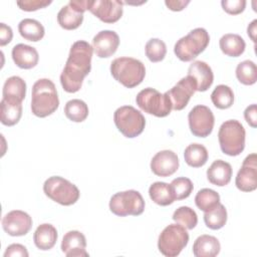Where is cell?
Segmentation results:
<instances>
[{"label": "cell", "mask_w": 257, "mask_h": 257, "mask_svg": "<svg viewBox=\"0 0 257 257\" xmlns=\"http://www.w3.org/2000/svg\"><path fill=\"white\" fill-rule=\"evenodd\" d=\"M170 185L172 187L176 200L187 199L194 189L192 181L189 178L185 177H179L174 179Z\"/></svg>", "instance_id": "obj_38"}, {"label": "cell", "mask_w": 257, "mask_h": 257, "mask_svg": "<svg viewBox=\"0 0 257 257\" xmlns=\"http://www.w3.org/2000/svg\"><path fill=\"white\" fill-rule=\"evenodd\" d=\"M195 91L196 87L189 76L180 79L170 90L166 91L171 101L172 109L182 110L185 108Z\"/></svg>", "instance_id": "obj_16"}, {"label": "cell", "mask_w": 257, "mask_h": 257, "mask_svg": "<svg viewBox=\"0 0 257 257\" xmlns=\"http://www.w3.org/2000/svg\"><path fill=\"white\" fill-rule=\"evenodd\" d=\"M244 117L250 126H257V105L255 103L246 107L244 110Z\"/></svg>", "instance_id": "obj_42"}, {"label": "cell", "mask_w": 257, "mask_h": 257, "mask_svg": "<svg viewBox=\"0 0 257 257\" xmlns=\"http://www.w3.org/2000/svg\"><path fill=\"white\" fill-rule=\"evenodd\" d=\"M87 0H70L57 13V22L63 29L74 30L83 21V13L87 10Z\"/></svg>", "instance_id": "obj_12"}, {"label": "cell", "mask_w": 257, "mask_h": 257, "mask_svg": "<svg viewBox=\"0 0 257 257\" xmlns=\"http://www.w3.org/2000/svg\"><path fill=\"white\" fill-rule=\"evenodd\" d=\"M22 116V103H12L5 99L0 102V119L2 124L12 126L16 124Z\"/></svg>", "instance_id": "obj_30"}, {"label": "cell", "mask_w": 257, "mask_h": 257, "mask_svg": "<svg viewBox=\"0 0 257 257\" xmlns=\"http://www.w3.org/2000/svg\"><path fill=\"white\" fill-rule=\"evenodd\" d=\"M232 177V167L223 160L214 161L207 170L208 181L218 187L228 185Z\"/></svg>", "instance_id": "obj_23"}, {"label": "cell", "mask_w": 257, "mask_h": 257, "mask_svg": "<svg viewBox=\"0 0 257 257\" xmlns=\"http://www.w3.org/2000/svg\"><path fill=\"white\" fill-rule=\"evenodd\" d=\"M172 218L176 223L182 225L187 230L194 229L198 224V216L196 212L188 206L179 207L174 212Z\"/></svg>", "instance_id": "obj_36"}, {"label": "cell", "mask_w": 257, "mask_h": 257, "mask_svg": "<svg viewBox=\"0 0 257 257\" xmlns=\"http://www.w3.org/2000/svg\"><path fill=\"white\" fill-rule=\"evenodd\" d=\"M256 24H257V20L254 19L247 27V33L248 36L251 38V40L253 42L256 41Z\"/></svg>", "instance_id": "obj_45"}, {"label": "cell", "mask_w": 257, "mask_h": 257, "mask_svg": "<svg viewBox=\"0 0 257 257\" xmlns=\"http://www.w3.org/2000/svg\"><path fill=\"white\" fill-rule=\"evenodd\" d=\"M43 192L49 199L62 206L75 204L80 196L74 184L59 176L49 177L43 184Z\"/></svg>", "instance_id": "obj_6"}, {"label": "cell", "mask_w": 257, "mask_h": 257, "mask_svg": "<svg viewBox=\"0 0 257 257\" xmlns=\"http://www.w3.org/2000/svg\"><path fill=\"white\" fill-rule=\"evenodd\" d=\"M220 203V195L208 188L200 190L195 197L196 206L203 212H208L215 208Z\"/></svg>", "instance_id": "obj_34"}, {"label": "cell", "mask_w": 257, "mask_h": 257, "mask_svg": "<svg viewBox=\"0 0 257 257\" xmlns=\"http://www.w3.org/2000/svg\"><path fill=\"white\" fill-rule=\"evenodd\" d=\"M208 151L201 144H191L184 152V159L188 166L192 168L203 167L208 161Z\"/></svg>", "instance_id": "obj_29"}, {"label": "cell", "mask_w": 257, "mask_h": 257, "mask_svg": "<svg viewBox=\"0 0 257 257\" xmlns=\"http://www.w3.org/2000/svg\"><path fill=\"white\" fill-rule=\"evenodd\" d=\"M180 163L176 153L171 150L158 152L151 161L152 172L159 177H170L177 172Z\"/></svg>", "instance_id": "obj_17"}, {"label": "cell", "mask_w": 257, "mask_h": 257, "mask_svg": "<svg viewBox=\"0 0 257 257\" xmlns=\"http://www.w3.org/2000/svg\"><path fill=\"white\" fill-rule=\"evenodd\" d=\"M113 121L116 128L125 138H136L140 136L146 125L143 113L132 105L118 107L113 113Z\"/></svg>", "instance_id": "obj_8"}, {"label": "cell", "mask_w": 257, "mask_h": 257, "mask_svg": "<svg viewBox=\"0 0 257 257\" xmlns=\"http://www.w3.org/2000/svg\"><path fill=\"white\" fill-rule=\"evenodd\" d=\"M146 55L152 62L162 61L167 54L166 43L159 38H152L146 43Z\"/></svg>", "instance_id": "obj_37"}, {"label": "cell", "mask_w": 257, "mask_h": 257, "mask_svg": "<svg viewBox=\"0 0 257 257\" xmlns=\"http://www.w3.org/2000/svg\"><path fill=\"white\" fill-rule=\"evenodd\" d=\"M190 3L189 0H166V6L172 11H182Z\"/></svg>", "instance_id": "obj_44"}, {"label": "cell", "mask_w": 257, "mask_h": 257, "mask_svg": "<svg viewBox=\"0 0 257 257\" xmlns=\"http://www.w3.org/2000/svg\"><path fill=\"white\" fill-rule=\"evenodd\" d=\"M136 102L142 110L157 117H165L172 110V104L168 94L166 92L161 93L152 87L142 89L137 94Z\"/></svg>", "instance_id": "obj_9"}, {"label": "cell", "mask_w": 257, "mask_h": 257, "mask_svg": "<svg viewBox=\"0 0 257 257\" xmlns=\"http://www.w3.org/2000/svg\"><path fill=\"white\" fill-rule=\"evenodd\" d=\"M236 187L242 192H252L257 188V156L248 155L242 163L235 179Z\"/></svg>", "instance_id": "obj_14"}, {"label": "cell", "mask_w": 257, "mask_h": 257, "mask_svg": "<svg viewBox=\"0 0 257 257\" xmlns=\"http://www.w3.org/2000/svg\"><path fill=\"white\" fill-rule=\"evenodd\" d=\"M236 77L242 84L252 85L257 81V67L252 60H244L236 67Z\"/></svg>", "instance_id": "obj_35"}, {"label": "cell", "mask_w": 257, "mask_h": 257, "mask_svg": "<svg viewBox=\"0 0 257 257\" xmlns=\"http://www.w3.org/2000/svg\"><path fill=\"white\" fill-rule=\"evenodd\" d=\"M245 137V128L237 119L224 121L218 132V141L222 152L231 157H236L244 151Z\"/></svg>", "instance_id": "obj_5"}, {"label": "cell", "mask_w": 257, "mask_h": 257, "mask_svg": "<svg viewBox=\"0 0 257 257\" xmlns=\"http://www.w3.org/2000/svg\"><path fill=\"white\" fill-rule=\"evenodd\" d=\"M210 42L209 33L205 28L198 27L181 37L174 46L176 56L185 62L192 61L202 53Z\"/></svg>", "instance_id": "obj_4"}, {"label": "cell", "mask_w": 257, "mask_h": 257, "mask_svg": "<svg viewBox=\"0 0 257 257\" xmlns=\"http://www.w3.org/2000/svg\"><path fill=\"white\" fill-rule=\"evenodd\" d=\"M204 222L206 226L212 230L223 228L227 222V210L225 206L219 203L212 210L204 212Z\"/></svg>", "instance_id": "obj_33"}, {"label": "cell", "mask_w": 257, "mask_h": 257, "mask_svg": "<svg viewBox=\"0 0 257 257\" xmlns=\"http://www.w3.org/2000/svg\"><path fill=\"white\" fill-rule=\"evenodd\" d=\"M57 237L56 228L51 224L44 223L36 228L33 234V241L38 249L46 251L55 245Z\"/></svg>", "instance_id": "obj_25"}, {"label": "cell", "mask_w": 257, "mask_h": 257, "mask_svg": "<svg viewBox=\"0 0 257 257\" xmlns=\"http://www.w3.org/2000/svg\"><path fill=\"white\" fill-rule=\"evenodd\" d=\"M92 53V46L84 40H77L71 45L65 66L60 74V83L66 92L74 93L81 88L84 77L91 69Z\"/></svg>", "instance_id": "obj_1"}, {"label": "cell", "mask_w": 257, "mask_h": 257, "mask_svg": "<svg viewBox=\"0 0 257 257\" xmlns=\"http://www.w3.org/2000/svg\"><path fill=\"white\" fill-rule=\"evenodd\" d=\"M219 46L225 55L230 57H238L245 51L246 43L239 34L227 33L220 38Z\"/></svg>", "instance_id": "obj_26"}, {"label": "cell", "mask_w": 257, "mask_h": 257, "mask_svg": "<svg viewBox=\"0 0 257 257\" xmlns=\"http://www.w3.org/2000/svg\"><path fill=\"white\" fill-rule=\"evenodd\" d=\"M222 8L225 12L231 15H237L242 13L246 7L245 0H222Z\"/></svg>", "instance_id": "obj_40"}, {"label": "cell", "mask_w": 257, "mask_h": 257, "mask_svg": "<svg viewBox=\"0 0 257 257\" xmlns=\"http://www.w3.org/2000/svg\"><path fill=\"white\" fill-rule=\"evenodd\" d=\"M123 2L117 0L87 1V10L104 23H114L122 16Z\"/></svg>", "instance_id": "obj_13"}, {"label": "cell", "mask_w": 257, "mask_h": 257, "mask_svg": "<svg viewBox=\"0 0 257 257\" xmlns=\"http://www.w3.org/2000/svg\"><path fill=\"white\" fill-rule=\"evenodd\" d=\"M59 106V98L54 83L48 78L36 80L32 86L31 110L38 117L52 114Z\"/></svg>", "instance_id": "obj_2"}, {"label": "cell", "mask_w": 257, "mask_h": 257, "mask_svg": "<svg viewBox=\"0 0 257 257\" xmlns=\"http://www.w3.org/2000/svg\"><path fill=\"white\" fill-rule=\"evenodd\" d=\"M28 255L29 254L26 247L17 243L9 245L4 252V257H28Z\"/></svg>", "instance_id": "obj_41"}, {"label": "cell", "mask_w": 257, "mask_h": 257, "mask_svg": "<svg viewBox=\"0 0 257 257\" xmlns=\"http://www.w3.org/2000/svg\"><path fill=\"white\" fill-rule=\"evenodd\" d=\"M26 95V82L17 75L6 79L2 89V98L12 103H22Z\"/></svg>", "instance_id": "obj_22"}, {"label": "cell", "mask_w": 257, "mask_h": 257, "mask_svg": "<svg viewBox=\"0 0 257 257\" xmlns=\"http://www.w3.org/2000/svg\"><path fill=\"white\" fill-rule=\"evenodd\" d=\"M220 249L219 240L207 234L199 236L193 244V254L196 257H215L219 254Z\"/></svg>", "instance_id": "obj_24"}, {"label": "cell", "mask_w": 257, "mask_h": 257, "mask_svg": "<svg viewBox=\"0 0 257 257\" xmlns=\"http://www.w3.org/2000/svg\"><path fill=\"white\" fill-rule=\"evenodd\" d=\"M64 114L71 121L81 122L88 115V106L81 99H70L64 106Z\"/></svg>", "instance_id": "obj_31"}, {"label": "cell", "mask_w": 257, "mask_h": 257, "mask_svg": "<svg viewBox=\"0 0 257 257\" xmlns=\"http://www.w3.org/2000/svg\"><path fill=\"white\" fill-rule=\"evenodd\" d=\"M119 45V37L112 30L99 31L92 39V48L99 58H107L115 53Z\"/></svg>", "instance_id": "obj_18"}, {"label": "cell", "mask_w": 257, "mask_h": 257, "mask_svg": "<svg viewBox=\"0 0 257 257\" xmlns=\"http://www.w3.org/2000/svg\"><path fill=\"white\" fill-rule=\"evenodd\" d=\"M12 59L14 63L22 69H31L35 67L39 60L37 50L27 44L19 43L12 48Z\"/></svg>", "instance_id": "obj_21"}, {"label": "cell", "mask_w": 257, "mask_h": 257, "mask_svg": "<svg viewBox=\"0 0 257 257\" xmlns=\"http://www.w3.org/2000/svg\"><path fill=\"white\" fill-rule=\"evenodd\" d=\"M13 37V31L10 26L5 23H0V46L8 44Z\"/></svg>", "instance_id": "obj_43"}, {"label": "cell", "mask_w": 257, "mask_h": 257, "mask_svg": "<svg viewBox=\"0 0 257 257\" xmlns=\"http://www.w3.org/2000/svg\"><path fill=\"white\" fill-rule=\"evenodd\" d=\"M112 77L127 88L141 84L146 76V67L142 61L133 57H117L110 63Z\"/></svg>", "instance_id": "obj_3"}, {"label": "cell", "mask_w": 257, "mask_h": 257, "mask_svg": "<svg viewBox=\"0 0 257 257\" xmlns=\"http://www.w3.org/2000/svg\"><path fill=\"white\" fill-rule=\"evenodd\" d=\"M32 227V218L24 211L13 210L2 219V228L10 236L18 237L26 235Z\"/></svg>", "instance_id": "obj_15"}, {"label": "cell", "mask_w": 257, "mask_h": 257, "mask_svg": "<svg viewBox=\"0 0 257 257\" xmlns=\"http://www.w3.org/2000/svg\"><path fill=\"white\" fill-rule=\"evenodd\" d=\"M51 2L52 1L50 0L49 1L48 0H20V1H17L16 4L21 10L31 12V11H36L38 9L45 8L48 5H50Z\"/></svg>", "instance_id": "obj_39"}, {"label": "cell", "mask_w": 257, "mask_h": 257, "mask_svg": "<svg viewBox=\"0 0 257 257\" xmlns=\"http://www.w3.org/2000/svg\"><path fill=\"white\" fill-rule=\"evenodd\" d=\"M145 200L140 192L127 190L115 193L109 201V210L118 217L139 216L145 210Z\"/></svg>", "instance_id": "obj_10"}, {"label": "cell", "mask_w": 257, "mask_h": 257, "mask_svg": "<svg viewBox=\"0 0 257 257\" xmlns=\"http://www.w3.org/2000/svg\"><path fill=\"white\" fill-rule=\"evenodd\" d=\"M189 234L182 225L170 224L160 234L158 239V248L166 257H176L187 246Z\"/></svg>", "instance_id": "obj_7"}, {"label": "cell", "mask_w": 257, "mask_h": 257, "mask_svg": "<svg viewBox=\"0 0 257 257\" xmlns=\"http://www.w3.org/2000/svg\"><path fill=\"white\" fill-rule=\"evenodd\" d=\"M150 198L160 206H169L176 201L174 192L170 184L165 182H155L149 188Z\"/></svg>", "instance_id": "obj_27"}, {"label": "cell", "mask_w": 257, "mask_h": 257, "mask_svg": "<svg viewBox=\"0 0 257 257\" xmlns=\"http://www.w3.org/2000/svg\"><path fill=\"white\" fill-rule=\"evenodd\" d=\"M86 239L84 235L77 231H68L62 238L61 251L67 257H87Z\"/></svg>", "instance_id": "obj_20"}, {"label": "cell", "mask_w": 257, "mask_h": 257, "mask_svg": "<svg viewBox=\"0 0 257 257\" xmlns=\"http://www.w3.org/2000/svg\"><path fill=\"white\" fill-rule=\"evenodd\" d=\"M211 100L217 108L227 109L234 102V92L228 85L219 84L211 93Z\"/></svg>", "instance_id": "obj_32"}, {"label": "cell", "mask_w": 257, "mask_h": 257, "mask_svg": "<svg viewBox=\"0 0 257 257\" xmlns=\"http://www.w3.org/2000/svg\"><path fill=\"white\" fill-rule=\"evenodd\" d=\"M18 31L24 39L33 42L41 40L45 34L43 25L32 18H25L21 20L18 24Z\"/></svg>", "instance_id": "obj_28"}, {"label": "cell", "mask_w": 257, "mask_h": 257, "mask_svg": "<svg viewBox=\"0 0 257 257\" xmlns=\"http://www.w3.org/2000/svg\"><path fill=\"white\" fill-rule=\"evenodd\" d=\"M191 133L198 138L208 137L214 127L215 117L212 110L203 104L194 106L188 114Z\"/></svg>", "instance_id": "obj_11"}, {"label": "cell", "mask_w": 257, "mask_h": 257, "mask_svg": "<svg viewBox=\"0 0 257 257\" xmlns=\"http://www.w3.org/2000/svg\"><path fill=\"white\" fill-rule=\"evenodd\" d=\"M193 81L196 91H206L214 81V74L209 64L202 60H196L190 64L188 75Z\"/></svg>", "instance_id": "obj_19"}]
</instances>
